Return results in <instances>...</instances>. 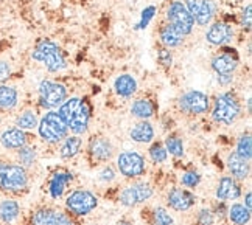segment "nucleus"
I'll list each match as a JSON object with an SVG mask.
<instances>
[{"mask_svg":"<svg viewBox=\"0 0 252 225\" xmlns=\"http://www.w3.org/2000/svg\"><path fill=\"white\" fill-rule=\"evenodd\" d=\"M115 169L126 180H137L147 174L148 163L139 151L126 149L115 157Z\"/></svg>","mask_w":252,"mask_h":225,"instance_id":"obj_8","label":"nucleus"},{"mask_svg":"<svg viewBox=\"0 0 252 225\" xmlns=\"http://www.w3.org/2000/svg\"><path fill=\"white\" fill-rule=\"evenodd\" d=\"M227 221L232 225H249L252 221V211L245 207L243 202H230L227 207Z\"/></svg>","mask_w":252,"mask_h":225,"instance_id":"obj_29","label":"nucleus"},{"mask_svg":"<svg viewBox=\"0 0 252 225\" xmlns=\"http://www.w3.org/2000/svg\"><path fill=\"white\" fill-rule=\"evenodd\" d=\"M86 152H87V157H89V160L92 163L100 165V163L111 162V159L115 154V148H114V144H112L109 137L94 135L89 139Z\"/></svg>","mask_w":252,"mask_h":225,"instance_id":"obj_15","label":"nucleus"},{"mask_svg":"<svg viewBox=\"0 0 252 225\" xmlns=\"http://www.w3.org/2000/svg\"><path fill=\"white\" fill-rule=\"evenodd\" d=\"M238 27L241 28V31L251 33L252 30V5L246 3L238 14Z\"/></svg>","mask_w":252,"mask_h":225,"instance_id":"obj_38","label":"nucleus"},{"mask_svg":"<svg viewBox=\"0 0 252 225\" xmlns=\"http://www.w3.org/2000/svg\"><path fill=\"white\" fill-rule=\"evenodd\" d=\"M37 95V107L45 111H56L67 98H69V89L61 81L50 80V78H44L39 81L36 87Z\"/></svg>","mask_w":252,"mask_h":225,"instance_id":"obj_6","label":"nucleus"},{"mask_svg":"<svg viewBox=\"0 0 252 225\" xmlns=\"http://www.w3.org/2000/svg\"><path fill=\"white\" fill-rule=\"evenodd\" d=\"M30 174L16 162L0 159V191L5 194H21L28 190Z\"/></svg>","mask_w":252,"mask_h":225,"instance_id":"obj_4","label":"nucleus"},{"mask_svg":"<svg viewBox=\"0 0 252 225\" xmlns=\"http://www.w3.org/2000/svg\"><path fill=\"white\" fill-rule=\"evenodd\" d=\"M129 140L137 144H150L156 140V129L150 120H140L129 129Z\"/></svg>","mask_w":252,"mask_h":225,"instance_id":"obj_24","label":"nucleus"},{"mask_svg":"<svg viewBox=\"0 0 252 225\" xmlns=\"http://www.w3.org/2000/svg\"><path fill=\"white\" fill-rule=\"evenodd\" d=\"M153 196H154L153 185L137 179V180H131V183L122 188L117 200L125 208H135L139 205L147 203Z\"/></svg>","mask_w":252,"mask_h":225,"instance_id":"obj_11","label":"nucleus"},{"mask_svg":"<svg viewBox=\"0 0 252 225\" xmlns=\"http://www.w3.org/2000/svg\"><path fill=\"white\" fill-rule=\"evenodd\" d=\"M240 157H243L249 162H252V137L249 132H243L238 135L235 141V151Z\"/></svg>","mask_w":252,"mask_h":225,"instance_id":"obj_37","label":"nucleus"},{"mask_svg":"<svg viewBox=\"0 0 252 225\" xmlns=\"http://www.w3.org/2000/svg\"><path fill=\"white\" fill-rule=\"evenodd\" d=\"M241 197H243V205H245V207L252 211V193H251V190H248L245 193V196H241Z\"/></svg>","mask_w":252,"mask_h":225,"instance_id":"obj_45","label":"nucleus"},{"mask_svg":"<svg viewBox=\"0 0 252 225\" xmlns=\"http://www.w3.org/2000/svg\"><path fill=\"white\" fill-rule=\"evenodd\" d=\"M158 103L150 96H139V98H132L131 106H129V113L134 116L135 120H150L154 115L158 113Z\"/></svg>","mask_w":252,"mask_h":225,"instance_id":"obj_22","label":"nucleus"},{"mask_svg":"<svg viewBox=\"0 0 252 225\" xmlns=\"http://www.w3.org/2000/svg\"><path fill=\"white\" fill-rule=\"evenodd\" d=\"M210 103L212 98L209 93L196 90V89H189L178 98V109L187 116H204L210 111Z\"/></svg>","mask_w":252,"mask_h":225,"instance_id":"obj_10","label":"nucleus"},{"mask_svg":"<svg viewBox=\"0 0 252 225\" xmlns=\"http://www.w3.org/2000/svg\"><path fill=\"white\" fill-rule=\"evenodd\" d=\"M32 61L41 64L48 73H61L67 68V57L63 48L48 37L39 39L30 52Z\"/></svg>","mask_w":252,"mask_h":225,"instance_id":"obj_3","label":"nucleus"},{"mask_svg":"<svg viewBox=\"0 0 252 225\" xmlns=\"http://www.w3.org/2000/svg\"><path fill=\"white\" fill-rule=\"evenodd\" d=\"M39 140L48 146L60 144L67 135H69V128L64 123V120L60 116L56 111H45L39 116V123L36 128Z\"/></svg>","mask_w":252,"mask_h":225,"instance_id":"obj_5","label":"nucleus"},{"mask_svg":"<svg viewBox=\"0 0 252 225\" xmlns=\"http://www.w3.org/2000/svg\"><path fill=\"white\" fill-rule=\"evenodd\" d=\"M159 13V8L156 5H147L142 11H140V16H139V21L135 22L134 25V30L135 31H143L147 30V28L153 24V21L156 19Z\"/></svg>","mask_w":252,"mask_h":225,"instance_id":"obj_35","label":"nucleus"},{"mask_svg":"<svg viewBox=\"0 0 252 225\" xmlns=\"http://www.w3.org/2000/svg\"><path fill=\"white\" fill-rule=\"evenodd\" d=\"M0 126H2V118H0Z\"/></svg>","mask_w":252,"mask_h":225,"instance_id":"obj_47","label":"nucleus"},{"mask_svg":"<svg viewBox=\"0 0 252 225\" xmlns=\"http://www.w3.org/2000/svg\"><path fill=\"white\" fill-rule=\"evenodd\" d=\"M163 22L171 25L178 33H181L184 37L190 36L195 31V21L190 16L189 9L186 8L182 0H171L167 5L165 13H163Z\"/></svg>","mask_w":252,"mask_h":225,"instance_id":"obj_9","label":"nucleus"},{"mask_svg":"<svg viewBox=\"0 0 252 225\" xmlns=\"http://www.w3.org/2000/svg\"><path fill=\"white\" fill-rule=\"evenodd\" d=\"M158 37H159V45L163 48H168V50H176L181 48L186 42V37L181 33H178L171 25L167 22H162L159 30H158Z\"/></svg>","mask_w":252,"mask_h":225,"instance_id":"obj_26","label":"nucleus"},{"mask_svg":"<svg viewBox=\"0 0 252 225\" xmlns=\"http://www.w3.org/2000/svg\"><path fill=\"white\" fill-rule=\"evenodd\" d=\"M28 225H76V222L64 210L53 207H41L32 214Z\"/></svg>","mask_w":252,"mask_h":225,"instance_id":"obj_16","label":"nucleus"},{"mask_svg":"<svg viewBox=\"0 0 252 225\" xmlns=\"http://www.w3.org/2000/svg\"><path fill=\"white\" fill-rule=\"evenodd\" d=\"M162 143H163V146H165V149H167L170 157L184 159V155H186V143H184V139L178 132L167 134V137L163 139Z\"/></svg>","mask_w":252,"mask_h":225,"instance_id":"obj_31","label":"nucleus"},{"mask_svg":"<svg viewBox=\"0 0 252 225\" xmlns=\"http://www.w3.org/2000/svg\"><path fill=\"white\" fill-rule=\"evenodd\" d=\"M112 90L122 100H132L139 92V81L132 73H120L112 83Z\"/></svg>","mask_w":252,"mask_h":225,"instance_id":"obj_21","label":"nucleus"},{"mask_svg":"<svg viewBox=\"0 0 252 225\" xmlns=\"http://www.w3.org/2000/svg\"><path fill=\"white\" fill-rule=\"evenodd\" d=\"M56 112L60 113V116L67 124L70 134L83 137L89 131L92 118V106L87 98L78 95L69 96L58 107Z\"/></svg>","mask_w":252,"mask_h":225,"instance_id":"obj_1","label":"nucleus"},{"mask_svg":"<svg viewBox=\"0 0 252 225\" xmlns=\"http://www.w3.org/2000/svg\"><path fill=\"white\" fill-rule=\"evenodd\" d=\"M227 207H229V203L220 202V200H217L215 205H213V207H210L212 211H213V216H215L217 221H220V222L227 221Z\"/></svg>","mask_w":252,"mask_h":225,"instance_id":"obj_43","label":"nucleus"},{"mask_svg":"<svg viewBox=\"0 0 252 225\" xmlns=\"http://www.w3.org/2000/svg\"><path fill=\"white\" fill-rule=\"evenodd\" d=\"M156 59H158V64L163 68H170L173 67L174 64V56H173V50H168V48H163V47H158V52H156Z\"/></svg>","mask_w":252,"mask_h":225,"instance_id":"obj_39","label":"nucleus"},{"mask_svg":"<svg viewBox=\"0 0 252 225\" xmlns=\"http://www.w3.org/2000/svg\"><path fill=\"white\" fill-rule=\"evenodd\" d=\"M83 151V137L69 134L65 139L60 143L58 148V155L63 160H73L75 157H78Z\"/></svg>","mask_w":252,"mask_h":225,"instance_id":"obj_28","label":"nucleus"},{"mask_svg":"<svg viewBox=\"0 0 252 225\" xmlns=\"http://www.w3.org/2000/svg\"><path fill=\"white\" fill-rule=\"evenodd\" d=\"M167 207L176 213H187L191 208H195V205L198 203V197L195 193L186 190L182 187H171L167 193Z\"/></svg>","mask_w":252,"mask_h":225,"instance_id":"obj_18","label":"nucleus"},{"mask_svg":"<svg viewBox=\"0 0 252 225\" xmlns=\"http://www.w3.org/2000/svg\"><path fill=\"white\" fill-rule=\"evenodd\" d=\"M150 225H176V221H174L173 214L168 211V208L165 207H154L150 213V219H148Z\"/></svg>","mask_w":252,"mask_h":225,"instance_id":"obj_33","label":"nucleus"},{"mask_svg":"<svg viewBox=\"0 0 252 225\" xmlns=\"http://www.w3.org/2000/svg\"><path fill=\"white\" fill-rule=\"evenodd\" d=\"M37 123H39V113H37L36 109H28L21 111L14 118V126L19 129H22L25 132H33L37 128Z\"/></svg>","mask_w":252,"mask_h":225,"instance_id":"obj_30","label":"nucleus"},{"mask_svg":"<svg viewBox=\"0 0 252 225\" xmlns=\"http://www.w3.org/2000/svg\"><path fill=\"white\" fill-rule=\"evenodd\" d=\"M13 73H14L13 64L9 62V61L2 59V57H0V84L8 83L13 78Z\"/></svg>","mask_w":252,"mask_h":225,"instance_id":"obj_42","label":"nucleus"},{"mask_svg":"<svg viewBox=\"0 0 252 225\" xmlns=\"http://www.w3.org/2000/svg\"><path fill=\"white\" fill-rule=\"evenodd\" d=\"M246 106H248V113H251V96L246 100Z\"/></svg>","mask_w":252,"mask_h":225,"instance_id":"obj_46","label":"nucleus"},{"mask_svg":"<svg viewBox=\"0 0 252 225\" xmlns=\"http://www.w3.org/2000/svg\"><path fill=\"white\" fill-rule=\"evenodd\" d=\"M226 168L230 177L237 179L238 182H245L251 175V162L240 157L237 152H229L226 157Z\"/></svg>","mask_w":252,"mask_h":225,"instance_id":"obj_23","label":"nucleus"},{"mask_svg":"<svg viewBox=\"0 0 252 225\" xmlns=\"http://www.w3.org/2000/svg\"><path fill=\"white\" fill-rule=\"evenodd\" d=\"M100 199L87 188H75L64 196V208L72 218H86L98 208Z\"/></svg>","mask_w":252,"mask_h":225,"instance_id":"obj_7","label":"nucleus"},{"mask_svg":"<svg viewBox=\"0 0 252 225\" xmlns=\"http://www.w3.org/2000/svg\"><path fill=\"white\" fill-rule=\"evenodd\" d=\"M210 118L218 126H232L243 113V104L234 90H222L210 103Z\"/></svg>","mask_w":252,"mask_h":225,"instance_id":"obj_2","label":"nucleus"},{"mask_svg":"<svg viewBox=\"0 0 252 225\" xmlns=\"http://www.w3.org/2000/svg\"><path fill=\"white\" fill-rule=\"evenodd\" d=\"M36 162H37V149L34 148V146H32L30 143L16 151V163L24 166L25 169L33 168V166L36 165Z\"/></svg>","mask_w":252,"mask_h":225,"instance_id":"obj_32","label":"nucleus"},{"mask_svg":"<svg viewBox=\"0 0 252 225\" xmlns=\"http://www.w3.org/2000/svg\"><path fill=\"white\" fill-rule=\"evenodd\" d=\"M21 103V93L16 85L5 83L0 84V112H14Z\"/></svg>","mask_w":252,"mask_h":225,"instance_id":"obj_27","label":"nucleus"},{"mask_svg":"<svg viewBox=\"0 0 252 225\" xmlns=\"http://www.w3.org/2000/svg\"><path fill=\"white\" fill-rule=\"evenodd\" d=\"M237 37V27L224 19L220 21H213L209 27H206L204 31V39L206 42L212 47H226L232 45Z\"/></svg>","mask_w":252,"mask_h":225,"instance_id":"obj_13","label":"nucleus"},{"mask_svg":"<svg viewBox=\"0 0 252 225\" xmlns=\"http://www.w3.org/2000/svg\"><path fill=\"white\" fill-rule=\"evenodd\" d=\"M182 2L195 21V25L206 28L215 21L217 3L213 0H182Z\"/></svg>","mask_w":252,"mask_h":225,"instance_id":"obj_14","label":"nucleus"},{"mask_svg":"<svg viewBox=\"0 0 252 225\" xmlns=\"http://www.w3.org/2000/svg\"><path fill=\"white\" fill-rule=\"evenodd\" d=\"M235 76L237 75H222V76H215V80L221 87H230L235 81Z\"/></svg>","mask_w":252,"mask_h":225,"instance_id":"obj_44","label":"nucleus"},{"mask_svg":"<svg viewBox=\"0 0 252 225\" xmlns=\"http://www.w3.org/2000/svg\"><path fill=\"white\" fill-rule=\"evenodd\" d=\"M168 152L165 149L162 141H156L154 140L153 143H150V148H148V159L153 165H165L168 162Z\"/></svg>","mask_w":252,"mask_h":225,"instance_id":"obj_34","label":"nucleus"},{"mask_svg":"<svg viewBox=\"0 0 252 225\" xmlns=\"http://www.w3.org/2000/svg\"><path fill=\"white\" fill-rule=\"evenodd\" d=\"M240 53L235 47H220L218 52L210 57V70L215 76L237 75L240 68Z\"/></svg>","mask_w":252,"mask_h":225,"instance_id":"obj_12","label":"nucleus"},{"mask_svg":"<svg viewBox=\"0 0 252 225\" xmlns=\"http://www.w3.org/2000/svg\"><path fill=\"white\" fill-rule=\"evenodd\" d=\"M30 143V132H25L22 129L11 126L0 132V146L5 151H13L16 152L17 149L24 148Z\"/></svg>","mask_w":252,"mask_h":225,"instance_id":"obj_20","label":"nucleus"},{"mask_svg":"<svg viewBox=\"0 0 252 225\" xmlns=\"http://www.w3.org/2000/svg\"><path fill=\"white\" fill-rule=\"evenodd\" d=\"M241 196H243V187H241V182L237 179L230 177V175H221L217 182L215 187V200L220 202H235L238 200Z\"/></svg>","mask_w":252,"mask_h":225,"instance_id":"obj_19","label":"nucleus"},{"mask_svg":"<svg viewBox=\"0 0 252 225\" xmlns=\"http://www.w3.org/2000/svg\"><path fill=\"white\" fill-rule=\"evenodd\" d=\"M202 182V175L198 169H186L182 171L179 175V183L182 188L190 190V191H195Z\"/></svg>","mask_w":252,"mask_h":225,"instance_id":"obj_36","label":"nucleus"},{"mask_svg":"<svg viewBox=\"0 0 252 225\" xmlns=\"http://www.w3.org/2000/svg\"><path fill=\"white\" fill-rule=\"evenodd\" d=\"M117 179V169L111 165H104L103 168L98 171V182L103 185H109Z\"/></svg>","mask_w":252,"mask_h":225,"instance_id":"obj_41","label":"nucleus"},{"mask_svg":"<svg viewBox=\"0 0 252 225\" xmlns=\"http://www.w3.org/2000/svg\"><path fill=\"white\" fill-rule=\"evenodd\" d=\"M75 175L69 169H55L47 180V194L52 200H61L69 193Z\"/></svg>","mask_w":252,"mask_h":225,"instance_id":"obj_17","label":"nucleus"},{"mask_svg":"<svg viewBox=\"0 0 252 225\" xmlns=\"http://www.w3.org/2000/svg\"><path fill=\"white\" fill-rule=\"evenodd\" d=\"M195 224L196 225H215L217 219L213 216V211L210 207H202L198 210L195 216Z\"/></svg>","mask_w":252,"mask_h":225,"instance_id":"obj_40","label":"nucleus"},{"mask_svg":"<svg viewBox=\"0 0 252 225\" xmlns=\"http://www.w3.org/2000/svg\"><path fill=\"white\" fill-rule=\"evenodd\" d=\"M22 216V207L13 197L0 199V224L2 225H16Z\"/></svg>","mask_w":252,"mask_h":225,"instance_id":"obj_25","label":"nucleus"}]
</instances>
